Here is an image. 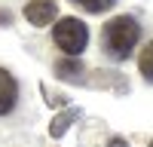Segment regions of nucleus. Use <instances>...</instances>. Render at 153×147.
<instances>
[{"mask_svg":"<svg viewBox=\"0 0 153 147\" xmlns=\"http://www.w3.org/2000/svg\"><path fill=\"white\" fill-rule=\"evenodd\" d=\"M138 40H141V24H138L135 16H117L101 31V46L113 61H126L135 52Z\"/></svg>","mask_w":153,"mask_h":147,"instance_id":"f257e3e1","label":"nucleus"},{"mask_svg":"<svg viewBox=\"0 0 153 147\" xmlns=\"http://www.w3.org/2000/svg\"><path fill=\"white\" fill-rule=\"evenodd\" d=\"M52 37H55V46L65 55H80L83 49H86V43H89V28H86L80 19H61L55 24Z\"/></svg>","mask_w":153,"mask_h":147,"instance_id":"f03ea898","label":"nucleus"},{"mask_svg":"<svg viewBox=\"0 0 153 147\" xmlns=\"http://www.w3.org/2000/svg\"><path fill=\"white\" fill-rule=\"evenodd\" d=\"M58 16V3L55 0H28L25 3V19L37 28H46V24H52Z\"/></svg>","mask_w":153,"mask_h":147,"instance_id":"7ed1b4c3","label":"nucleus"},{"mask_svg":"<svg viewBox=\"0 0 153 147\" xmlns=\"http://www.w3.org/2000/svg\"><path fill=\"white\" fill-rule=\"evenodd\" d=\"M16 101H19V83H16V77L9 71L0 68V117L12 114Z\"/></svg>","mask_w":153,"mask_h":147,"instance_id":"20e7f679","label":"nucleus"},{"mask_svg":"<svg viewBox=\"0 0 153 147\" xmlns=\"http://www.w3.org/2000/svg\"><path fill=\"white\" fill-rule=\"evenodd\" d=\"M83 65L76 61V55H68V58H61V61H55V74L61 80H83Z\"/></svg>","mask_w":153,"mask_h":147,"instance_id":"39448f33","label":"nucleus"},{"mask_svg":"<svg viewBox=\"0 0 153 147\" xmlns=\"http://www.w3.org/2000/svg\"><path fill=\"white\" fill-rule=\"evenodd\" d=\"M76 117H80V110H76V107H68L65 114H58V117L52 120V126H49V135H52V138H61V135L68 132V126H71Z\"/></svg>","mask_w":153,"mask_h":147,"instance_id":"423d86ee","label":"nucleus"},{"mask_svg":"<svg viewBox=\"0 0 153 147\" xmlns=\"http://www.w3.org/2000/svg\"><path fill=\"white\" fill-rule=\"evenodd\" d=\"M138 71H141V77L147 83H153V40L141 49V55H138Z\"/></svg>","mask_w":153,"mask_h":147,"instance_id":"0eeeda50","label":"nucleus"},{"mask_svg":"<svg viewBox=\"0 0 153 147\" xmlns=\"http://www.w3.org/2000/svg\"><path fill=\"white\" fill-rule=\"evenodd\" d=\"M71 3H76V6H83L86 12H104V9H110L117 0H71Z\"/></svg>","mask_w":153,"mask_h":147,"instance_id":"6e6552de","label":"nucleus"},{"mask_svg":"<svg viewBox=\"0 0 153 147\" xmlns=\"http://www.w3.org/2000/svg\"><path fill=\"white\" fill-rule=\"evenodd\" d=\"M6 24H12V12L9 9H0V28H6Z\"/></svg>","mask_w":153,"mask_h":147,"instance_id":"1a4fd4ad","label":"nucleus"},{"mask_svg":"<svg viewBox=\"0 0 153 147\" xmlns=\"http://www.w3.org/2000/svg\"><path fill=\"white\" fill-rule=\"evenodd\" d=\"M147 147H153V141H150V144H147Z\"/></svg>","mask_w":153,"mask_h":147,"instance_id":"9d476101","label":"nucleus"}]
</instances>
